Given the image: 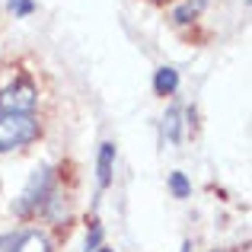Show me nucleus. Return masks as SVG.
<instances>
[{
	"label": "nucleus",
	"mask_w": 252,
	"mask_h": 252,
	"mask_svg": "<svg viewBox=\"0 0 252 252\" xmlns=\"http://www.w3.org/2000/svg\"><path fill=\"white\" fill-rule=\"evenodd\" d=\"M55 172H51V166H35L29 172V182L23 185V191H19V198L13 201V214L16 217H38L42 214V208L48 204V198L55 195Z\"/></svg>",
	"instance_id": "nucleus-1"
},
{
	"label": "nucleus",
	"mask_w": 252,
	"mask_h": 252,
	"mask_svg": "<svg viewBox=\"0 0 252 252\" xmlns=\"http://www.w3.org/2000/svg\"><path fill=\"white\" fill-rule=\"evenodd\" d=\"M42 137L35 112H0V154L19 150Z\"/></svg>",
	"instance_id": "nucleus-2"
},
{
	"label": "nucleus",
	"mask_w": 252,
	"mask_h": 252,
	"mask_svg": "<svg viewBox=\"0 0 252 252\" xmlns=\"http://www.w3.org/2000/svg\"><path fill=\"white\" fill-rule=\"evenodd\" d=\"M38 90L29 74H16L0 90V112H35Z\"/></svg>",
	"instance_id": "nucleus-3"
},
{
	"label": "nucleus",
	"mask_w": 252,
	"mask_h": 252,
	"mask_svg": "<svg viewBox=\"0 0 252 252\" xmlns=\"http://www.w3.org/2000/svg\"><path fill=\"white\" fill-rule=\"evenodd\" d=\"M112 172H115V144L105 141L99 147V157H96V182H99V191H105L112 185Z\"/></svg>",
	"instance_id": "nucleus-4"
},
{
	"label": "nucleus",
	"mask_w": 252,
	"mask_h": 252,
	"mask_svg": "<svg viewBox=\"0 0 252 252\" xmlns=\"http://www.w3.org/2000/svg\"><path fill=\"white\" fill-rule=\"evenodd\" d=\"M13 252H55V249H51V243H48L45 233H38V230H26V233L16 236Z\"/></svg>",
	"instance_id": "nucleus-5"
},
{
	"label": "nucleus",
	"mask_w": 252,
	"mask_h": 252,
	"mask_svg": "<svg viewBox=\"0 0 252 252\" xmlns=\"http://www.w3.org/2000/svg\"><path fill=\"white\" fill-rule=\"evenodd\" d=\"M179 90V70L176 67H160L154 74V93L157 96H172Z\"/></svg>",
	"instance_id": "nucleus-6"
},
{
	"label": "nucleus",
	"mask_w": 252,
	"mask_h": 252,
	"mask_svg": "<svg viewBox=\"0 0 252 252\" xmlns=\"http://www.w3.org/2000/svg\"><path fill=\"white\" fill-rule=\"evenodd\" d=\"M208 6V0H182V3L172 10V23L176 26H189V23H195L198 19V13Z\"/></svg>",
	"instance_id": "nucleus-7"
},
{
	"label": "nucleus",
	"mask_w": 252,
	"mask_h": 252,
	"mask_svg": "<svg viewBox=\"0 0 252 252\" xmlns=\"http://www.w3.org/2000/svg\"><path fill=\"white\" fill-rule=\"evenodd\" d=\"M163 134H166L169 144L182 141V109H179V105H172L166 112V118H163Z\"/></svg>",
	"instance_id": "nucleus-8"
},
{
	"label": "nucleus",
	"mask_w": 252,
	"mask_h": 252,
	"mask_svg": "<svg viewBox=\"0 0 252 252\" xmlns=\"http://www.w3.org/2000/svg\"><path fill=\"white\" fill-rule=\"evenodd\" d=\"M169 191L176 198H189L191 195V182L185 179V172H169Z\"/></svg>",
	"instance_id": "nucleus-9"
},
{
	"label": "nucleus",
	"mask_w": 252,
	"mask_h": 252,
	"mask_svg": "<svg viewBox=\"0 0 252 252\" xmlns=\"http://www.w3.org/2000/svg\"><path fill=\"white\" fill-rule=\"evenodd\" d=\"M6 6H10L13 16H32V13H35V3H32V0H6Z\"/></svg>",
	"instance_id": "nucleus-10"
},
{
	"label": "nucleus",
	"mask_w": 252,
	"mask_h": 252,
	"mask_svg": "<svg viewBox=\"0 0 252 252\" xmlns=\"http://www.w3.org/2000/svg\"><path fill=\"white\" fill-rule=\"evenodd\" d=\"M99 243H102V227H99V220H93L90 223V233H86V252H96L99 249Z\"/></svg>",
	"instance_id": "nucleus-11"
},
{
	"label": "nucleus",
	"mask_w": 252,
	"mask_h": 252,
	"mask_svg": "<svg viewBox=\"0 0 252 252\" xmlns=\"http://www.w3.org/2000/svg\"><path fill=\"white\" fill-rule=\"evenodd\" d=\"M16 236L19 233H3V236H0V252H13V246H16Z\"/></svg>",
	"instance_id": "nucleus-12"
},
{
	"label": "nucleus",
	"mask_w": 252,
	"mask_h": 252,
	"mask_svg": "<svg viewBox=\"0 0 252 252\" xmlns=\"http://www.w3.org/2000/svg\"><path fill=\"white\" fill-rule=\"evenodd\" d=\"M182 252H191V243H182Z\"/></svg>",
	"instance_id": "nucleus-13"
},
{
	"label": "nucleus",
	"mask_w": 252,
	"mask_h": 252,
	"mask_svg": "<svg viewBox=\"0 0 252 252\" xmlns=\"http://www.w3.org/2000/svg\"><path fill=\"white\" fill-rule=\"evenodd\" d=\"M96 252H112V249H105V246H99V249H96Z\"/></svg>",
	"instance_id": "nucleus-14"
},
{
	"label": "nucleus",
	"mask_w": 252,
	"mask_h": 252,
	"mask_svg": "<svg viewBox=\"0 0 252 252\" xmlns=\"http://www.w3.org/2000/svg\"><path fill=\"white\" fill-rule=\"evenodd\" d=\"M154 3H166V0H154Z\"/></svg>",
	"instance_id": "nucleus-15"
}]
</instances>
